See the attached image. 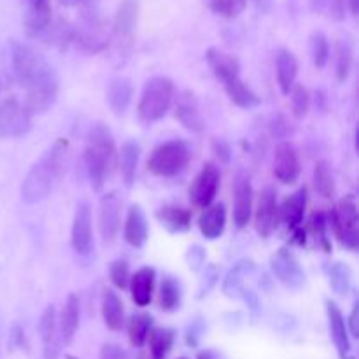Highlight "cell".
I'll use <instances>...</instances> for the list:
<instances>
[{
	"instance_id": "1",
	"label": "cell",
	"mask_w": 359,
	"mask_h": 359,
	"mask_svg": "<svg viewBox=\"0 0 359 359\" xmlns=\"http://www.w3.org/2000/svg\"><path fill=\"white\" fill-rule=\"evenodd\" d=\"M11 67L14 79L25 88V107L34 114L49 111L58 100L60 79L44 55L23 42L11 41Z\"/></svg>"
},
{
	"instance_id": "2",
	"label": "cell",
	"mask_w": 359,
	"mask_h": 359,
	"mask_svg": "<svg viewBox=\"0 0 359 359\" xmlns=\"http://www.w3.org/2000/svg\"><path fill=\"white\" fill-rule=\"evenodd\" d=\"M67 156H69V142L65 139H58L37 163L32 165L21 184V198L25 203L34 205L48 198L60 179L67 172Z\"/></svg>"
},
{
	"instance_id": "3",
	"label": "cell",
	"mask_w": 359,
	"mask_h": 359,
	"mask_svg": "<svg viewBox=\"0 0 359 359\" xmlns=\"http://www.w3.org/2000/svg\"><path fill=\"white\" fill-rule=\"evenodd\" d=\"M84 167L93 191H102L118 168V147L114 135L105 123H93L86 133Z\"/></svg>"
},
{
	"instance_id": "4",
	"label": "cell",
	"mask_w": 359,
	"mask_h": 359,
	"mask_svg": "<svg viewBox=\"0 0 359 359\" xmlns=\"http://www.w3.org/2000/svg\"><path fill=\"white\" fill-rule=\"evenodd\" d=\"M175 98V84L167 76H154L140 91L137 114L144 123H156L167 116Z\"/></svg>"
},
{
	"instance_id": "5",
	"label": "cell",
	"mask_w": 359,
	"mask_h": 359,
	"mask_svg": "<svg viewBox=\"0 0 359 359\" xmlns=\"http://www.w3.org/2000/svg\"><path fill=\"white\" fill-rule=\"evenodd\" d=\"M191 147L181 139L165 140L151 151L147 158V172L154 177H175L188 168L191 161Z\"/></svg>"
},
{
	"instance_id": "6",
	"label": "cell",
	"mask_w": 359,
	"mask_h": 359,
	"mask_svg": "<svg viewBox=\"0 0 359 359\" xmlns=\"http://www.w3.org/2000/svg\"><path fill=\"white\" fill-rule=\"evenodd\" d=\"M330 223H332L333 233L342 248L349 251H358L359 248V214L356 196L347 195L340 198L333 205L330 212Z\"/></svg>"
},
{
	"instance_id": "7",
	"label": "cell",
	"mask_w": 359,
	"mask_h": 359,
	"mask_svg": "<svg viewBox=\"0 0 359 359\" xmlns=\"http://www.w3.org/2000/svg\"><path fill=\"white\" fill-rule=\"evenodd\" d=\"M123 223V198L118 191H109L102 195L98 202V230L105 245L112 244L118 238Z\"/></svg>"
},
{
	"instance_id": "8",
	"label": "cell",
	"mask_w": 359,
	"mask_h": 359,
	"mask_svg": "<svg viewBox=\"0 0 359 359\" xmlns=\"http://www.w3.org/2000/svg\"><path fill=\"white\" fill-rule=\"evenodd\" d=\"M32 130V114L16 98L0 102V139H18Z\"/></svg>"
},
{
	"instance_id": "9",
	"label": "cell",
	"mask_w": 359,
	"mask_h": 359,
	"mask_svg": "<svg viewBox=\"0 0 359 359\" xmlns=\"http://www.w3.org/2000/svg\"><path fill=\"white\" fill-rule=\"evenodd\" d=\"M221 186V170L216 163L207 161L200 172L196 174L195 181L189 186V200L198 209H205L210 203H214L217 191Z\"/></svg>"
},
{
	"instance_id": "10",
	"label": "cell",
	"mask_w": 359,
	"mask_h": 359,
	"mask_svg": "<svg viewBox=\"0 0 359 359\" xmlns=\"http://www.w3.org/2000/svg\"><path fill=\"white\" fill-rule=\"evenodd\" d=\"M70 245L72 251L79 256H88L93 249V214L86 200H81L74 210Z\"/></svg>"
},
{
	"instance_id": "11",
	"label": "cell",
	"mask_w": 359,
	"mask_h": 359,
	"mask_svg": "<svg viewBox=\"0 0 359 359\" xmlns=\"http://www.w3.org/2000/svg\"><path fill=\"white\" fill-rule=\"evenodd\" d=\"M270 269L273 277L283 284L284 287L291 291L302 290L305 284V272L302 269L300 262L294 256L293 251L283 248L270 258Z\"/></svg>"
},
{
	"instance_id": "12",
	"label": "cell",
	"mask_w": 359,
	"mask_h": 359,
	"mask_svg": "<svg viewBox=\"0 0 359 359\" xmlns=\"http://www.w3.org/2000/svg\"><path fill=\"white\" fill-rule=\"evenodd\" d=\"M279 224V198L273 186H265L259 191L255 212V226L262 238H269Z\"/></svg>"
},
{
	"instance_id": "13",
	"label": "cell",
	"mask_w": 359,
	"mask_h": 359,
	"mask_svg": "<svg viewBox=\"0 0 359 359\" xmlns=\"http://www.w3.org/2000/svg\"><path fill=\"white\" fill-rule=\"evenodd\" d=\"M302 165L298 151L290 140H280L273 149V175L283 184H294L300 177Z\"/></svg>"
},
{
	"instance_id": "14",
	"label": "cell",
	"mask_w": 359,
	"mask_h": 359,
	"mask_svg": "<svg viewBox=\"0 0 359 359\" xmlns=\"http://www.w3.org/2000/svg\"><path fill=\"white\" fill-rule=\"evenodd\" d=\"M255 210V189L251 179L244 172H238L233 181V223L237 228H245L251 223Z\"/></svg>"
},
{
	"instance_id": "15",
	"label": "cell",
	"mask_w": 359,
	"mask_h": 359,
	"mask_svg": "<svg viewBox=\"0 0 359 359\" xmlns=\"http://www.w3.org/2000/svg\"><path fill=\"white\" fill-rule=\"evenodd\" d=\"M175 119L191 133H202L205 130V119L200 111L198 98L191 90H184L174 98Z\"/></svg>"
},
{
	"instance_id": "16",
	"label": "cell",
	"mask_w": 359,
	"mask_h": 359,
	"mask_svg": "<svg viewBox=\"0 0 359 359\" xmlns=\"http://www.w3.org/2000/svg\"><path fill=\"white\" fill-rule=\"evenodd\" d=\"M37 330L41 335L44 359H58L60 349H62V337H60L58 328V312L53 304L42 311Z\"/></svg>"
},
{
	"instance_id": "17",
	"label": "cell",
	"mask_w": 359,
	"mask_h": 359,
	"mask_svg": "<svg viewBox=\"0 0 359 359\" xmlns=\"http://www.w3.org/2000/svg\"><path fill=\"white\" fill-rule=\"evenodd\" d=\"M205 60L210 72L223 86L241 77V62L235 55H230L219 48H209L205 53Z\"/></svg>"
},
{
	"instance_id": "18",
	"label": "cell",
	"mask_w": 359,
	"mask_h": 359,
	"mask_svg": "<svg viewBox=\"0 0 359 359\" xmlns=\"http://www.w3.org/2000/svg\"><path fill=\"white\" fill-rule=\"evenodd\" d=\"M326 318H328V326H330V335H332L333 344H335L337 351H339V356L342 359H351V333L347 328L346 316L340 311L339 305L333 300H326Z\"/></svg>"
},
{
	"instance_id": "19",
	"label": "cell",
	"mask_w": 359,
	"mask_h": 359,
	"mask_svg": "<svg viewBox=\"0 0 359 359\" xmlns=\"http://www.w3.org/2000/svg\"><path fill=\"white\" fill-rule=\"evenodd\" d=\"M51 0H27L23 27L28 37L37 39L44 35L51 27Z\"/></svg>"
},
{
	"instance_id": "20",
	"label": "cell",
	"mask_w": 359,
	"mask_h": 359,
	"mask_svg": "<svg viewBox=\"0 0 359 359\" xmlns=\"http://www.w3.org/2000/svg\"><path fill=\"white\" fill-rule=\"evenodd\" d=\"M140 6L139 0H121L118 11H116L114 23H112V35L119 44L132 42L135 34L137 21H139Z\"/></svg>"
},
{
	"instance_id": "21",
	"label": "cell",
	"mask_w": 359,
	"mask_h": 359,
	"mask_svg": "<svg viewBox=\"0 0 359 359\" xmlns=\"http://www.w3.org/2000/svg\"><path fill=\"white\" fill-rule=\"evenodd\" d=\"M123 238L126 244L135 249L146 245L147 238H149V224H147V217L140 205H132L126 212L125 224H123Z\"/></svg>"
},
{
	"instance_id": "22",
	"label": "cell",
	"mask_w": 359,
	"mask_h": 359,
	"mask_svg": "<svg viewBox=\"0 0 359 359\" xmlns=\"http://www.w3.org/2000/svg\"><path fill=\"white\" fill-rule=\"evenodd\" d=\"M130 293L137 307H147L153 302L154 287H156V270L153 266H140L130 277Z\"/></svg>"
},
{
	"instance_id": "23",
	"label": "cell",
	"mask_w": 359,
	"mask_h": 359,
	"mask_svg": "<svg viewBox=\"0 0 359 359\" xmlns=\"http://www.w3.org/2000/svg\"><path fill=\"white\" fill-rule=\"evenodd\" d=\"M81 325V300L76 293H70L67 297L65 305L58 314V328L62 342L70 346L77 335V330Z\"/></svg>"
},
{
	"instance_id": "24",
	"label": "cell",
	"mask_w": 359,
	"mask_h": 359,
	"mask_svg": "<svg viewBox=\"0 0 359 359\" xmlns=\"http://www.w3.org/2000/svg\"><path fill=\"white\" fill-rule=\"evenodd\" d=\"M154 216H156L158 223L172 235L186 233L191 228V210L182 205L167 203V205H161L154 212Z\"/></svg>"
},
{
	"instance_id": "25",
	"label": "cell",
	"mask_w": 359,
	"mask_h": 359,
	"mask_svg": "<svg viewBox=\"0 0 359 359\" xmlns=\"http://www.w3.org/2000/svg\"><path fill=\"white\" fill-rule=\"evenodd\" d=\"M305 209H307V188L302 186L290 196H286L283 205L279 207V221H283L291 231L297 230L304 223Z\"/></svg>"
},
{
	"instance_id": "26",
	"label": "cell",
	"mask_w": 359,
	"mask_h": 359,
	"mask_svg": "<svg viewBox=\"0 0 359 359\" xmlns=\"http://www.w3.org/2000/svg\"><path fill=\"white\" fill-rule=\"evenodd\" d=\"M198 228L202 237H205L207 241L219 238L226 228V205L217 202L205 207L198 217Z\"/></svg>"
},
{
	"instance_id": "27",
	"label": "cell",
	"mask_w": 359,
	"mask_h": 359,
	"mask_svg": "<svg viewBox=\"0 0 359 359\" xmlns=\"http://www.w3.org/2000/svg\"><path fill=\"white\" fill-rule=\"evenodd\" d=\"M100 314L102 321L111 332H121L125 326V305L119 294L111 287L102 291Z\"/></svg>"
},
{
	"instance_id": "28",
	"label": "cell",
	"mask_w": 359,
	"mask_h": 359,
	"mask_svg": "<svg viewBox=\"0 0 359 359\" xmlns=\"http://www.w3.org/2000/svg\"><path fill=\"white\" fill-rule=\"evenodd\" d=\"M277 84L283 95H290L291 88L297 84L298 60L294 53L287 48H280L276 55Z\"/></svg>"
},
{
	"instance_id": "29",
	"label": "cell",
	"mask_w": 359,
	"mask_h": 359,
	"mask_svg": "<svg viewBox=\"0 0 359 359\" xmlns=\"http://www.w3.org/2000/svg\"><path fill=\"white\" fill-rule=\"evenodd\" d=\"M256 270V263L252 259L244 258L235 263L223 279V293L228 298H241L245 291L244 283L249 276Z\"/></svg>"
},
{
	"instance_id": "30",
	"label": "cell",
	"mask_w": 359,
	"mask_h": 359,
	"mask_svg": "<svg viewBox=\"0 0 359 359\" xmlns=\"http://www.w3.org/2000/svg\"><path fill=\"white\" fill-rule=\"evenodd\" d=\"M133 98V84L128 77L116 76L109 81L107 104L114 114H125Z\"/></svg>"
},
{
	"instance_id": "31",
	"label": "cell",
	"mask_w": 359,
	"mask_h": 359,
	"mask_svg": "<svg viewBox=\"0 0 359 359\" xmlns=\"http://www.w3.org/2000/svg\"><path fill=\"white\" fill-rule=\"evenodd\" d=\"M140 160V146L135 140H126L123 142L121 149L118 151V167L121 172V177L125 186H133L137 177V168Z\"/></svg>"
},
{
	"instance_id": "32",
	"label": "cell",
	"mask_w": 359,
	"mask_h": 359,
	"mask_svg": "<svg viewBox=\"0 0 359 359\" xmlns=\"http://www.w3.org/2000/svg\"><path fill=\"white\" fill-rule=\"evenodd\" d=\"M175 342V330L156 326L149 332L146 344L149 346V359H167Z\"/></svg>"
},
{
	"instance_id": "33",
	"label": "cell",
	"mask_w": 359,
	"mask_h": 359,
	"mask_svg": "<svg viewBox=\"0 0 359 359\" xmlns=\"http://www.w3.org/2000/svg\"><path fill=\"white\" fill-rule=\"evenodd\" d=\"M182 304V286L179 279L165 276L158 291V307L163 312H175Z\"/></svg>"
},
{
	"instance_id": "34",
	"label": "cell",
	"mask_w": 359,
	"mask_h": 359,
	"mask_svg": "<svg viewBox=\"0 0 359 359\" xmlns=\"http://www.w3.org/2000/svg\"><path fill=\"white\" fill-rule=\"evenodd\" d=\"M223 88H224V91H226L228 98H230V100L233 102L237 107L255 109V107H258V105H262V97H259V95L256 93V91L252 90L248 83H245V81H242L241 77Z\"/></svg>"
},
{
	"instance_id": "35",
	"label": "cell",
	"mask_w": 359,
	"mask_h": 359,
	"mask_svg": "<svg viewBox=\"0 0 359 359\" xmlns=\"http://www.w3.org/2000/svg\"><path fill=\"white\" fill-rule=\"evenodd\" d=\"M312 182H314V189L319 196H323V198H333V195L337 191V184L332 163L328 160H319L316 163L314 172H312Z\"/></svg>"
},
{
	"instance_id": "36",
	"label": "cell",
	"mask_w": 359,
	"mask_h": 359,
	"mask_svg": "<svg viewBox=\"0 0 359 359\" xmlns=\"http://www.w3.org/2000/svg\"><path fill=\"white\" fill-rule=\"evenodd\" d=\"M326 277L330 280V286L335 291L339 297H344V294L349 293L351 284H353V272H351L349 265L342 262H332L326 263L325 266Z\"/></svg>"
},
{
	"instance_id": "37",
	"label": "cell",
	"mask_w": 359,
	"mask_h": 359,
	"mask_svg": "<svg viewBox=\"0 0 359 359\" xmlns=\"http://www.w3.org/2000/svg\"><path fill=\"white\" fill-rule=\"evenodd\" d=\"M354 48L351 41L340 39L335 44V76L339 83H346L353 72Z\"/></svg>"
},
{
	"instance_id": "38",
	"label": "cell",
	"mask_w": 359,
	"mask_h": 359,
	"mask_svg": "<svg viewBox=\"0 0 359 359\" xmlns=\"http://www.w3.org/2000/svg\"><path fill=\"white\" fill-rule=\"evenodd\" d=\"M153 330V316L140 312L133 314L128 321V340L133 347L140 349L146 346V340L149 337V332Z\"/></svg>"
},
{
	"instance_id": "39",
	"label": "cell",
	"mask_w": 359,
	"mask_h": 359,
	"mask_svg": "<svg viewBox=\"0 0 359 359\" xmlns=\"http://www.w3.org/2000/svg\"><path fill=\"white\" fill-rule=\"evenodd\" d=\"M291 97V114L294 116V119L302 121V119L307 118V114L311 112L312 107V95L307 90V86L304 84H294L290 91Z\"/></svg>"
},
{
	"instance_id": "40",
	"label": "cell",
	"mask_w": 359,
	"mask_h": 359,
	"mask_svg": "<svg viewBox=\"0 0 359 359\" xmlns=\"http://www.w3.org/2000/svg\"><path fill=\"white\" fill-rule=\"evenodd\" d=\"M311 56L312 63L318 70H323L330 62V55H332V48H330V41L323 32H314L311 35Z\"/></svg>"
},
{
	"instance_id": "41",
	"label": "cell",
	"mask_w": 359,
	"mask_h": 359,
	"mask_svg": "<svg viewBox=\"0 0 359 359\" xmlns=\"http://www.w3.org/2000/svg\"><path fill=\"white\" fill-rule=\"evenodd\" d=\"M245 6H248V0H209L210 11L217 16L226 18V20L241 16Z\"/></svg>"
},
{
	"instance_id": "42",
	"label": "cell",
	"mask_w": 359,
	"mask_h": 359,
	"mask_svg": "<svg viewBox=\"0 0 359 359\" xmlns=\"http://www.w3.org/2000/svg\"><path fill=\"white\" fill-rule=\"evenodd\" d=\"M130 265L125 258H118L109 265V279L118 290H126L130 283Z\"/></svg>"
},
{
	"instance_id": "43",
	"label": "cell",
	"mask_w": 359,
	"mask_h": 359,
	"mask_svg": "<svg viewBox=\"0 0 359 359\" xmlns=\"http://www.w3.org/2000/svg\"><path fill=\"white\" fill-rule=\"evenodd\" d=\"M217 280H219V269L216 265H207L203 266V273L202 279H200V286H198V298H205L210 291L216 287Z\"/></svg>"
},
{
	"instance_id": "44",
	"label": "cell",
	"mask_w": 359,
	"mask_h": 359,
	"mask_svg": "<svg viewBox=\"0 0 359 359\" xmlns=\"http://www.w3.org/2000/svg\"><path fill=\"white\" fill-rule=\"evenodd\" d=\"M269 128H270V133H272V137L279 139V142L280 140H286L287 137L293 133V126H291L290 119H287L284 114L272 116L269 123Z\"/></svg>"
},
{
	"instance_id": "45",
	"label": "cell",
	"mask_w": 359,
	"mask_h": 359,
	"mask_svg": "<svg viewBox=\"0 0 359 359\" xmlns=\"http://www.w3.org/2000/svg\"><path fill=\"white\" fill-rule=\"evenodd\" d=\"M205 249L198 244L191 245L188 249V252H186V263H188V266L193 272H198V270H202L205 266Z\"/></svg>"
},
{
	"instance_id": "46",
	"label": "cell",
	"mask_w": 359,
	"mask_h": 359,
	"mask_svg": "<svg viewBox=\"0 0 359 359\" xmlns=\"http://www.w3.org/2000/svg\"><path fill=\"white\" fill-rule=\"evenodd\" d=\"M328 217L325 212H314L309 219V230L314 233L316 238H321L326 244V228H328ZM328 245V244H326Z\"/></svg>"
},
{
	"instance_id": "47",
	"label": "cell",
	"mask_w": 359,
	"mask_h": 359,
	"mask_svg": "<svg viewBox=\"0 0 359 359\" xmlns=\"http://www.w3.org/2000/svg\"><path fill=\"white\" fill-rule=\"evenodd\" d=\"M98 359H128V354L118 344L107 342L100 347V354H98Z\"/></svg>"
},
{
	"instance_id": "48",
	"label": "cell",
	"mask_w": 359,
	"mask_h": 359,
	"mask_svg": "<svg viewBox=\"0 0 359 359\" xmlns=\"http://www.w3.org/2000/svg\"><path fill=\"white\" fill-rule=\"evenodd\" d=\"M212 153L216 154L217 160L223 161V163H228V161L231 160L230 142L224 139H219V137H216V139H212Z\"/></svg>"
},
{
	"instance_id": "49",
	"label": "cell",
	"mask_w": 359,
	"mask_h": 359,
	"mask_svg": "<svg viewBox=\"0 0 359 359\" xmlns=\"http://www.w3.org/2000/svg\"><path fill=\"white\" fill-rule=\"evenodd\" d=\"M58 4L67 9H74V7H81L83 11L93 9L97 6V0H58Z\"/></svg>"
},
{
	"instance_id": "50",
	"label": "cell",
	"mask_w": 359,
	"mask_h": 359,
	"mask_svg": "<svg viewBox=\"0 0 359 359\" xmlns=\"http://www.w3.org/2000/svg\"><path fill=\"white\" fill-rule=\"evenodd\" d=\"M200 333H202V325L200 323H191L188 326V332H186V342L188 346H196V340H198Z\"/></svg>"
},
{
	"instance_id": "51",
	"label": "cell",
	"mask_w": 359,
	"mask_h": 359,
	"mask_svg": "<svg viewBox=\"0 0 359 359\" xmlns=\"http://www.w3.org/2000/svg\"><path fill=\"white\" fill-rule=\"evenodd\" d=\"M358 302H354L353 305V311H351L349 318H346L347 323V328H349L351 337H358Z\"/></svg>"
},
{
	"instance_id": "52",
	"label": "cell",
	"mask_w": 359,
	"mask_h": 359,
	"mask_svg": "<svg viewBox=\"0 0 359 359\" xmlns=\"http://www.w3.org/2000/svg\"><path fill=\"white\" fill-rule=\"evenodd\" d=\"M314 105L316 109H318L321 114H325L326 109H328V97H326V93L323 90H318L314 95Z\"/></svg>"
},
{
	"instance_id": "53",
	"label": "cell",
	"mask_w": 359,
	"mask_h": 359,
	"mask_svg": "<svg viewBox=\"0 0 359 359\" xmlns=\"http://www.w3.org/2000/svg\"><path fill=\"white\" fill-rule=\"evenodd\" d=\"M347 7H349V11H351V14H353V16H358L359 0H347Z\"/></svg>"
},
{
	"instance_id": "54",
	"label": "cell",
	"mask_w": 359,
	"mask_h": 359,
	"mask_svg": "<svg viewBox=\"0 0 359 359\" xmlns=\"http://www.w3.org/2000/svg\"><path fill=\"white\" fill-rule=\"evenodd\" d=\"M196 359H216V356H214L212 351H202V353L196 356Z\"/></svg>"
},
{
	"instance_id": "55",
	"label": "cell",
	"mask_w": 359,
	"mask_h": 359,
	"mask_svg": "<svg viewBox=\"0 0 359 359\" xmlns=\"http://www.w3.org/2000/svg\"><path fill=\"white\" fill-rule=\"evenodd\" d=\"M137 359H149V356H146V354H139V358Z\"/></svg>"
},
{
	"instance_id": "56",
	"label": "cell",
	"mask_w": 359,
	"mask_h": 359,
	"mask_svg": "<svg viewBox=\"0 0 359 359\" xmlns=\"http://www.w3.org/2000/svg\"><path fill=\"white\" fill-rule=\"evenodd\" d=\"M177 359H186V358H177Z\"/></svg>"
},
{
	"instance_id": "57",
	"label": "cell",
	"mask_w": 359,
	"mask_h": 359,
	"mask_svg": "<svg viewBox=\"0 0 359 359\" xmlns=\"http://www.w3.org/2000/svg\"><path fill=\"white\" fill-rule=\"evenodd\" d=\"M0 88H2V83H0Z\"/></svg>"
}]
</instances>
